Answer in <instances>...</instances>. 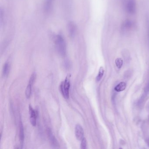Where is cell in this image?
<instances>
[{"instance_id":"obj_11","label":"cell","mask_w":149,"mask_h":149,"mask_svg":"<svg viewBox=\"0 0 149 149\" xmlns=\"http://www.w3.org/2000/svg\"><path fill=\"white\" fill-rule=\"evenodd\" d=\"M9 72V65L8 62H6L3 66L2 73L4 77H7L8 75Z\"/></svg>"},{"instance_id":"obj_9","label":"cell","mask_w":149,"mask_h":149,"mask_svg":"<svg viewBox=\"0 0 149 149\" xmlns=\"http://www.w3.org/2000/svg\"><path fill=\"white\" fill-rule=\"evenodd\" d=\"M68 32L70 37L73 38L74 37L76 32V26L75 24L73 22H71L68 25Z\"/></svg>"},{"instance_id":"obj_2","label":"cell","mask_w":149,"mask_h":149,"mask_svg":"<svg viewBox=\"0 0 149 149\" xmlns=\"http://www.w3.org/2000/svg\"><path fill=\"white\" fill-rule=\"evenodd\" d=\"M70 79L67 76L64 81H62L60 85V90L62 95L65 99H68L69 98V91H70Z\"/></svg>"},{"instance_id":"obj_5","label":"cell","mask_w":149,"mask_h":149,"mask_svg":"<svg viewBox=\"0 0 149 149\" xmlns=\"http://www.w3.org/2000/svg\"><path fill=\"white\" fill-rule=\"evenodd\" d=\"M29 113H30V121L31 124L33 126H35L36 125V113L35 109L30 105L29 106Z\"/></svg>"},{"instance_id":"obj_6","label":"cell","mask_w":149,"mask_h":149,"mask_svg":"<svg viewBox=\"0 0 149 149\" xmlns=\"http://www.w3.org/2000/svg\"><path fill=\"white\" fill-rule=\"evenodd\" d=\"M75 134L76 138L79 140H81L84 138V132L83 128L79 124L75 126Z\"/></svg>"},{"instance_id":"obj_14","label":"cell","mask_w":149,"mask_h":149,"mask_svg":"<svg viewBox=\"0 0 149 149\" xmlns=\"http://www.w3.org/2000/svg\"><path fill=\"white\" fill-rule=\"evenodd\" d=\"M123 60L120 58H118L115 60V63L117 68L121 69L123 65Z\"/></svg>"},{"instance_id":"obj_7","label":"cell","mask_w":149,"mask_h":149,"mask_svg":"<svg viewBox=\"0 0 149 149\" xmlns=\"http://www.w3.org/2000/svg\"><path fill=\"white\" fill-rule=\"evenodd\" d=\"M136 5L135 0H128L127 3L126 10L129 13L133 14L136 11Z\"/></svg>"},{"instance_id":"obj_16","label":"cell","mask_w":149,"mask_h":149,"mask_svg":"<svg viewBox=\"0 0 149 149\" xmlns=\"http://www.w3.org/2000/svg\"><path fill=\"white\" fill-rule=\"evenodd\" d=\"M132 25V24L130 20L126 21L124 24V27L126 29H129V28H131Z\"/></svg>"},{"instance_id":"obj_18","label":"cell","mask_w":149,"mask_h":149,"mask_svg":"<svg viewBox=\"0 0 149 149\" xmlns=\"http://www.w3.org/2000/svg\"><path fill=\"white\" fill-rule=\"evenodd\" d=\"M147 143H148V146H149V140H148V142H147Z\"/></svg>"},{"instance_id":"obj_17","label":"cell","mask_w":149,"mask_h":149,"mask_svg":"<svg viewBox=\"0 0 149 149\" xmlns=\"http://www.w3.org/2000/svg\"><path fill=\"white\" fill-rule=\"evenodd\" d=\"M64 66L66 69H69L71 68V64L70 61L68 60L65 61V62H64Z\"/></svg>"},{"instance_id":"obj_4","label":"cell","mask_w":149,"mask_h":149,"mask_svg":"<svg viewBox=\"0 0 149 149\" xmlns=\"http://www.w3.org/2000/svg\"><path fill=\"white\" fill-rule=\"evenodd\" d=\"M47 133L48 137L52 146H53L54 148H59L60 146L59 143L53 133H52V131L49 128L47 130Z\"/></svg>"},{"instance_id":"obj_1","label":"cell","mask_w":149,"mask_h":149,"mask_svg":"<svg viewBox=\"0 0 149 149\" xmlns=\"http://www.w3.org/2000/svg\"><path fill=\"white\" fill-rule=\"evenodd\" d=\"M56 49L60 56H65L66 54V45L65 41L61 35H58L56 40Z\"/></svg>"},{"instance_id":"obj_3","label":"cell","mask_w":149,"mask_h":149,"mask_svg":"<svg viewBox=\"0 0 149 149\" xmlns=\"http://www.w3.org/2000/svg\"><path fill=\"white\" fill-rule=\"evenodd\" d=\"M36 73H33L32 74L30 78L29 84H28V85L26 87V90H25V96L27 98H29L30 97L32 94V87L35 79H36Z\"/></svg>"},{"instance_id":"obj_8","label":"cell","mask_w":149,"mask_h":149,"mask_svg":"<svg viewBox=\"0 0 149 149\" xmlns=\"http://www.w3.org/2000/svg\"><path fill=\"white\" fill-rule=\"evenodd\" d=\"M19 140L20 142L21 146H23L24 141V130L23 126V123L21 122L19 124Z\"/></svg>"},{"instance_id":"obj_10","label":"cell","mask_w":149,"mask_h":149,"mask_svg":"<svg viewBox=\"0 0 149 149\" xmlns=\"http://www.w3.org/2000/svg\"><path fill=\"white\" fill-rule=\"evenodd\" d=\"M126 88V84L125 82H121L115 87L114 90L117 92H121L125 90Z\"/></svg>"},{"instance_id":"obj_13","label":"cell","mask_w":149,"mask_h":149,"mask_svg":"<svg viewBox=\"0 0 149 149\" xmlns=\"http://www.w3.org/2000/svg\"><path fill=\"white\" fill-rule=\"evenodd\" d=\"M52 0H47L45 5V10L47 12L50 11L52 7Z\"/></svg>"},{"instance_id":"obj_15","label":"cell","mask_w":149,"mask_h":149,"mask_svg":"<svg viewBox=\"0 0 149 149\" xmlns=\"http://www.w3.org/2000/svg\"><path fill=\"white\" fill-rule=\"evenodd\" d=\"M87 140L85 137L83 138L81 140L80 148L82 149H85L87 148Z\"/></svg>"},{"instance_id":"obj_12","label":"cell","mask_w":149,"mask_h":149,"mask_svg":"<svg viewBox=\"0 0 149 149\" xmlns=\"http://www.w3.org/2000/svg\"><path fill=\"white\" fill-rule=\"evenodd\" d=\"M104 71L103 67H100V68H99V71H98V74L96 77L97 81H99L102 79L104 74Z\"/></svg>"}]
</instances>
